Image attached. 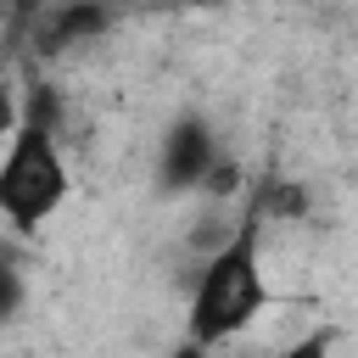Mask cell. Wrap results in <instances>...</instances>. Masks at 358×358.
Wrapping results in <instances>:
<instances>
[{
  "instance_id": "6da1fadb",
  "label": "cell",
  "mask_w": 358,
  "mask_h": 358,
  "mask_svg": "<svg viewBox=\"0 0 358 358\" xmlns=\"http://www.w3.org/2000/svg\"><path fill=\"white\" fill-rule=\"evenodd\" d=\"M263 213L241 207V218L229 224V235L201 257L196 285H190V308H185V341L213 352L224 341H235L241 330L257 324V313L268 308V274H263Z\"/></svg>"
},
{
  "instance_id": "7a4b0ae2",
  "label": "cell",
  "mask_w": 358,
  "mask_h": 358,
  "mask_svg": "<svg viewBox=\"0 0 358 358\" xmlns=\"http://www.w3.org/2000/svg\"><path fill=\"white\" fill-rule=\"evenodd\" d=\"M73 190V168L62 151V101L45 78H28L22 117L0 151V218L17 235H39Z\"/></svg>"
},
{
  "instance_id": "3957f363",
  "label": "cell",
  "mask_w": 358,
  "mask_h": 358,
  "mask_svg": "<svg viewBox=\"0 0 358 358\" xmlns=\"http://www.w3.org/2000/svg\"><path fill=\"white\" fill-rule=\"evenodd\" d=\"M218 157H224V145H218L213 123L190 112V117L168 123L162 151H157V179H162V190H201L207 173L218 168Z\"/></svg>"
},
{
  "instance_id": "277c9868",
  "label": "cell",
  "mask_w": 358,
  "mask_h": 358,
  "mask_svg": "<svg viewBox=\"0 0 358 358\" xmlns=\"http://www.w3.org/2000/svg\"><path fill=\"white\" fill-rule=\"evenodd\" d=\"M112 22H117V0H56V6H39L34 11V56L56 62V56L101 39Z\"/></svg>"
},
{
  "instance_id": "5b68a950",
  "label": "cell",
  "mask_w": 358,
  "mask_h": 358,
  "mask_svg": "<svg viewBox=\"0 0 358 358\" xmlns=\"http://www.w3.org/2000/svg\"><path fill=\"white\" fill-rule=\"evenodd\" d=\"M252 207L263 213V224H302L308 218V190L296 179H257Z\"/></svg>"
},
{
  "instance_id": "8992f818",
  "label": "cell",
  "mask_w": 358,
  "mask_h": 358,
  "mask_svg": "<svg viewBox=\"0 0 358 358\" xmlns=\"http://www.w3.org/2000/svg\"><path fill=\"white\" fill-rule=\"evenodd\" d=\"M22 296H28V285H22V268H17L11 257H0V324H6V319H17Z\"/></svg>"
},
{
  "instance_id": "52a82bcc",
  "label": "cell",
  "mask_w": 358,
  "mask_h": 358,
  "mask_svg": "<svg viewBox=\"0 0 358 358\" xmlns=\"http://www.w3.org/2000/svg\"><path fill=\"white\" fill-rule=\"evenodd\" d=\"M330 347H336V330L324 324V330H308V336H296L291 347H280L274 358H330Z\"/></svg>"
},
{
  "instance_id": "ba28073f",
  "label": "cell",
  "mask_w": 358,
  "mask_h": 358,
  "mask_svg": "<svg viewBox=\"0 0 358 358\" xmlns=\"http://www.w3.org/2000/svg\"><path fill=\"white\" fill-rule=\"evenodd\" d=\"M17 117H22V90H17L11 78H0V140H11Z\"/></svg>"
},
{
  "instance_id": "9c48e42d",
  "label": "cell",
  "mask_w": 358,
  "mask_h": 358,
  "mask_svg": "<svg viewBox=\"0 0 358 358\" xmlns=\"http://www.w3.org/2000/svg\"><path fill=\"white\" fill-rule=\"evenodd\" d=\"M34 11H39V0H11V17H22V22H34Z\"/></svg>"
}]
</instances>
